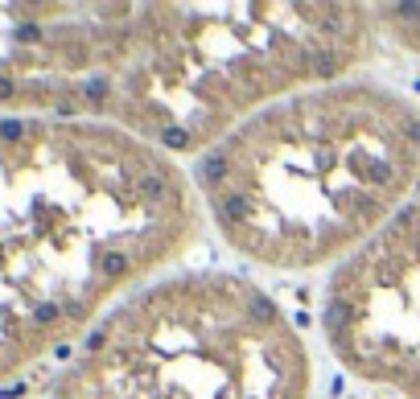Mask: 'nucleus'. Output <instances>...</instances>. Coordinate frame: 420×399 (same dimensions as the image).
<instances>
[{"instance_id": "5", "label": "nucleus", "mask_w": 420, "mask_h": 399, "mask_svg": "<svg viewBox=\"0 0 420 399\" xmlns=\"http://www.w3.org/2000/svg\"><path fill=\"white\" fill-rule=\"evenodd\" d=\"M326 317H329V325H346V317H350V305H346V301H338V305H334Z\"/></svg>"}, {"instance_id": "4", "label": "nucleus", "mask_w": 420, "mask_h": 399, "mask_svg": "<svg viewBox=\"0 0 420 399\" xmlns=\"http://www.w3.org/2000/svg\"><path fill=\"white\" fill-rule=\"evenodd\" d=\"M21 132H25L21 120H0V136H4V140H21Z\"/></svg>"}, {"instance_id": "9", "label": "nucleus", "mask_w": 420, "mask_h": 399, "mask_svg": "<svg viewBox=\"0 0 420 399\" xmlns=\"http://www.w3.org/2000/svg\"><path fill=\"white\" fill-rule=\"evenodd\" d=\"M103 91H107V87H103L99 79H95V83H87V95H91V99H103Z\"/></svg>"}, {"instance_id": "1", "label": "nucleus", "mask_w": 420, "mask_h": 399, "mask_svg": "<svg viewBox=\"0 0 420 399\" xmlns=\"http://www.w3.org/2000/svg\"><path fill=\"white\" fill-rule=\"evenodd\" d=\"M223 173H227V157H223V152H215V157L202 165V178L210 181V185H219V181H223Z\"/></svg>"}, {"instance_id": "7", "label": "nucleus", "mask_w": 420, "mask_h": 399, "mask_svg": "<svg viewBox=\"0 0 420 399\" xmlns=\"http://www.w3.org/2000/svg\"><path fill=\"white\" fill-rule=\"evenodd\" d=\"M165 144H178V148H182V144H186V136L178 132V128H169V132H165Z\"/></svg>"}, {"instance_id": "3", "label": "nucleus", "mask_w": 420, "mask_h": 399, "mask_svg": "<svg viewBox=\"0 0 420 399\" xmlns=\"http://www.w3.org/2000/svg\"><path fill=\"white\" fill-rule=\"evenodd\" d=\"M140 189H144V198H153V202H157V198L165 194V181H161V178H144V181H140Z\"/></svg>"}, {"instance_id": "10", "label": "nucleus", "mask_w": 420, "mask_h": 399, "mask_svg": "<svg viewBox=\"0 0 420 399\" xmlns=\"http://www.w3.org/2000/svg\"><path fill=\"white\" fill-rule=\"evenodd\" d=\"M8 95H13V83H8V79H0V99H8Z\"/></svg>"}, {"instance_id": "6", "label": "nucleus", "mask_w": 420, "mask_h": 399, "mask_svg": "<svg viewBox=\"0 0 420 399\" xmlns=\"http://www.w3.org/2000/svg\"><path fill=\"white\" fill-rule=\"evenodd\" d=\"M33 317L46 325V321H54V317H58V305H38V313H33Z\"/></svg>"}, {"instance_id": "2", "label": "nucleus", "mask_w": 420, "mask_h": 399, "mask_svg": "<svg viewBox=\"0 0 420 399\" xmlns=\"http://www.w3.org/2000/svg\"><path fill=\"white\" fill-rule=\"evenodd\" d=\"M120 272H128V256H124V251L103 256V276H120Z\"/></svg>"}, {"instance_id": "8", "label": "nucleus", "mask_w": 420, "mask_h": 399, "mask_svg": "<svg viewBox=\"0 0 420 399\" xmlns=\"http://www.w3.org/2000/svg\"><path fill=\"white\" fill-rule=\"evenodd\" d=\"M251 309L260 313V317H264V321H268V317H272V313H277V309H272V305H268V301H256V305H251Z\"/></svg>"}]
</instances>
